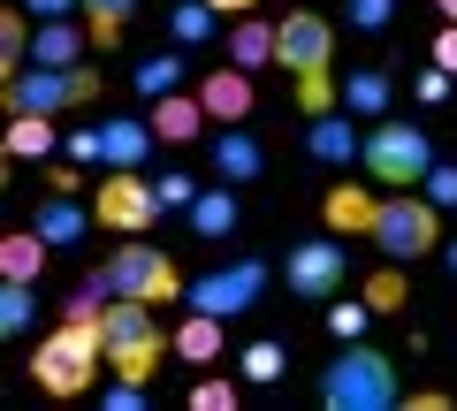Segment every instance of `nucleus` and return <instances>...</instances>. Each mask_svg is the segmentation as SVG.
<instances>
[{
  "mask_svg": "<svg viewBox=\"0 0 457 411\" xmlns=\"http://www.w3.org/2000/svg\"><path fill=\"white\" fill-rule=\"evenodd\" d=\"M275 62L290 69L297 107H305V115L343 107V84H336V23H328L320 8H290V16L275 23Z\"/></svg>",
  "mask_w": 457,
  "mask_h": 411,
  "instance_id": "nucleus-1",
  "label": "nucleus"
},
{
  "mask_svg": "<svg viewBox=\"0 0 457 411\" xmlns=\"http://www.w3.org/2000/svg\"><path fill=\"white\" fill-rule=\"evenodd\" d=\"M320 404L328 411H396L404 404V374H396V358L389 350H374V343H351L328 358V374H320Z\"/></svg>",
  "mask_w": 457,
  "mask_h": 411,
  "instance_id": "nucleus-2",
  "label": "nucleus"
},
{
  "mask_svg": "<svg viewBox=\"0 0 457 411\" xmlns=\"http://www.w3.org/2000/svg\"><path fill=\"white\" fill-rule=\"evenodd\" d=\"M99 366H107V343H99V320H54L46 335L31 343V381L38 396H84L99 381Z\"/></svg>",
  "mask_w": 457,
  "mask_h": 411,
  "instance_id": "nucleus-3",
  "label": "nucleus"
},
{
  "mask_svg": "<svg viewBox=\"0 0 457 411\" xmlns=\"http://www.w3.org/2000/svg\"><path fill=\"white\" fill-rule=\"evenodd\" d=\"M84 290H99V297H137V305H168V297H183V267L168 259L161 244L130 236L122 251H107V259L84 275Z\"/></svg>",
  "mask_w": 457,
  "mask_h": 411,
  "instance_id": "nucleus-4",
  "label": "nucleus"
},
{
  "mask_svg": "<svg viewBox=\"0 0 457 411\" xmlns=\"http://www.w3.org/2000/svg\"><path fill=\"white\" fill-rule=\"evenodd\" d=\"M99 92H107V77L99 69H84V62H69V69H46V62H31V69H16L8 77V115H84V107H99Z\"/></svg>",
  "mask_w": 457,
  "mask_h": 411,
  "instance_id": "nucleus-5",
  "label": "nucleus"
},
{
  "mask_svg": "<svg viewBox=\"0 0 457 411\" xmlns=\"http://www.w3.org/2000/svg\"><path fill=\"white\" fill-rule=\"evenodd\" d=\"M99 343H107V374L122 381H153L168 358V335L161 320H153V305H137V297H107V313H99Z\"/></svg>",
  "mask_w": 457,
  "mask_h": 411,
  "instance_id": "nucleus-6",
  "label": "nucleus"
},
{
  "mask_svg": "<svg viewBox=\"0 0 457 411\" xmlns=\"http://www.w3.org/2000/svg\"><path fill=\"white\" fill-rule=\"evenodd\" d=\"M366 244H374L389 267L427 259V251H442V206H435L427 191H389V198H381V214H374V236H366Z\"/></svg>",
  "mask_w": 457,
  "mask_h": 411,
  "instance_id": "nucleus-7",
  "label": "nucleus"
},
{
  "mask_svg": "<svg viewBox=\"0 0 457 411\" xmlns=\"http://www.w3.org/2000/svg\"><path fill=\"white\" fill-rule=\"evenodd\" d=\"M435 160H442V152H435V137H427V130H411V122H374L359 168L381 183V191H420Z\"/></svg>",
  "mask_w": 457,
  "mask_h": 411,
  "instance_id": "nucleus-8",
  "label": "nucleus"
},
{
  "mask_svg": "<svg viewBox=\"0 0 457 411\" xmlns=\"http://www.w3.org/2000/svg\"><path fill=\"white\" fill-rule=\"evenodd\" d=\"M153 145H161V130H153V122H130V115H107V122H92V130L62 137V152L77 168H145Z\"/></svg>",
  "mask_w": 457,
  "mask_h": 411,
  "instance_id": "nucleus-9",
  "label": "nucleus"
},
{
  "mask_svg": "<svg viewBox=\"0 0 457 411\" xmlns=\"http://www.w3.org/2000/svg\"><path fill=\"white\" fill-rule=\"evenodd\" d=\"M92 214H99V229H114V236H145L168 206H161V183H145L137 168H107V183L92 191Z\"/></svg>",
  "mask_w": 457,
  "mask_h": 411,
  "instance_id": "nucleus-10",
  "label": "nucleus"
},
{
  "mask_svg": "<svg viewBox=\"0 0 457 411\" xmlns=\"http://www.w3.org/2000/svg\"><path fill=\"white\" fill-rule=\"evenodd\" d=\"M267 259H228V267H206L198 282H183V297H191L198 313H221V320H245L252 305L267 297Z\"/></svg>",
  "mask_w": 457,
  "mask_h": 411,
  "instance_id": "nucleus-11",
  "label": "nucleus"
},
{
  "mask_svg": "<svg viewBox=\"0 0 457 411\" xmlns=\"http://www.w3.org/2000/svg\"><path fill=\"white\" fill-rule=\"evenodd\" d=\"M282 282H290V297H312V305H328V297L351 282V251H343V236H305V244H290V259H282Z\"/></svg>",
  "mask_w": 457,
  "mask_h": 411,
  "instance_id": "nucleus-12",
  "label": "nucleus"
},
{
  "mask_svg": "<svg viewBox=\"0 0 457 411\" xmlns=\"http://www.w3.org/2000/svg\"><path fill=\"white\" fill-rule=\"evenodd\" d=\"M351 107H328V115H305V152L320 168H359L366 160V130H351Z\"/></svg>",
  "mask_w": 457,
  "mask_h": 411,
  "instance_id": "nucleus-13",
  "label": "nucleus"
},
{
  "mask_svg": "<svg viewBox=\"0 0 457 411\" xmlns=\"http://www.w3.org/2000/svg\"><path fill=\"white\" fill-rule=\"evenodd\" d=\"M213 176H221V183H237V191L267 176V145L245 130V122H213Z\"/></svg>",
  "mask_w": 457,
  "mask_h": 411,
  "instance_id": "nucleus-14",
  "label": "nucleus"
},
{
  "mask_svg": "<svg viewBox=\"0 0 457 411\" xmlns=\"http://www.w3.org/2000/svg\"><path fill=\"white\" fill-rule=\"evenodd\" d=\"M92 206H77V191H46V198H38V214H31V229L38 236H46V244L54 251H77L84 244V236H92Z\"/></svg>",
  "mask_w": 457,
  "mask_h": 411,
  "instance_id": "nucleus-15",
  "label": "nucleus"
},
{
  "mask_svg": "<svg viewBox=\"0 0 457 411\" xmlns=\"http://www.w3.org/2000/svg\"><path fill=\"white\" fill-rule=\"evenodd\" d=\"M374 214H381V198H374V191H359L351 176H343V183H328L320 221H328L336 236H374Z\"/></svg>",
  "mask_w": 457,
  "mask_h": 411,
  "instance_id": "nucleus-16",
  "label": "nucleus"
},
{
  "mask_svg": "<svg viewBox=\"0 0 457 411\" xmlns=\"http://www.w3.org/2000/svg\"><path fill=\"white\" fill-rule=\"evenodd\" d=\"M198 99H206V115L213 122H245L252 115V69H206V77H198Z\"/></svg>",
  "mask_w": 457,
  "mask_h": 411,
  "instance_id": "nucleus-17",
  "label": "nucleus"
},
{
  "mask_svg": "<svg viewBox=\"0 0 457 411\" xmlns=\"http://www.w3.org/2000/svg\"><path fill=\"white\" fill-rule=\"evenodd\" d=\"M183 221H191L198 244H228V236H237V221H245V206H237V183H221V191H198Z\"/></svg>",
  "mask_w": 457,
  "mask_h": 411,
  "instance_id": "nucleus-18",
  "label": "nucleus"
},
{
  "mask_svg": "<svg viewBox=\"0 0 457 411\" xmlns=\"http://www.w3.org/2000/svg\"><path fill=\"white\" fill-rule=\"evenodd\" d=\"M145 122L161 130V145H191V137L206 130L213 115H206V99H198V92H168V99H153V115H145Z\"/></svg>",
  "mask_w": 457,
  "mask_h": 411,
  "instance_id": "nucleus-19",
  "label": "nucleus"
},
{
  "mask_svg": "<svg viewBox=\"0 0 457 411\" xmlns=\"http://www.w3.org/2000/svg\"><path fill=\"white\" fill-rule=\"evenodd\" d=\"M389 99H396L389 69H351V77H343V107H351L359 122H389Z\"/></svg>",
  "mask_w": 457,
  "mask_h": 411,
  "instance_id": "nucleus-20",
  "label": "nucleus"
},
{
  "mask_svg": "<svg viewBox=\"0 0 457 411\" xmlns=\"http://www.w3.org/2000/svg\"><path fill=\"white\" fill-rule=\"evenodd\" d=\"M46 259H54V244L38 229H16L8 244H0V282H38L46 275Z\"/></svg>",
  "mask_w": 457,
  "mask_h": 411,
  "instance_id": "nucleus-21",
  "label": "nucleus"
},
{
  "mask_svg": "<svg viewBox=\"0 0 457 411\" xmlns=\"http://www.w3.org/2000/svg\"><path fill=\"white\" fill-rule=\"evenodd\" d=\"M221 335H228V320H221V313H198V305H191V320L176 328V358L213 366V358H221Z\"/></svg>",
  "mask_w": 457,
  "mask_h": 411,
  "instance_id": "nucleus-22",
  "label": "nucleus"
},
{
  "mask_svg": "<svg viewBox=\"0 0 457 411\" xmlns=\"http://www.w3.org/2000/svg\"><path fill=\"white\" fill-rule=\"evenodd\" d=\"M228 62L237 69H267L275 62V23L267 16H237L228 23Z\"/></svg>",
  "mask_w": 457,
  "mask_h": 411,
  "instance_id": "nucleus-23",
  "label": "nucleus"
},
{
  "mask_svg": "<svg viewBox=\"0 0 457 411\" xmlns=\"http://www.w3.org/2000/svg\"><path fill=\"white\" fill-rule=\"evenodd\" d=\"M213 31H221V8L213 0H168V38L176 46H206Z\"/></svg>",
  "mask_w": 457,
  "mask_h": 411,
  "instance_id": "nucleus-24",
  "label": "nucleus"
},
{
  "mask_svg": "<svg viewBox=\"0 0 457 411\" xmlns=\"http://www.w3.org/2000/svg\"><path fill=\"white\" fill-rule=\"evenodd\" d=\"M54 145H62L54 115H8V160H46Z\"/></svg>",
  "mask_w": 457,
  "mask_h": 411,
  "instance_id": "nucleus-25",
  "label": "nucleus"
},
{
  "mask_svg": "<svg viewBox=\"0 0 457 411\" xmlns=\"http://www.w3.org/2000/svg\"><path fill=\"white\" fill-rule=\"evenodd\" d=\"M137 8H145V0H84V23H92L99 53H107V46H122V23H130Z\"/></svg>",
  "mask_w": 457,
  "mask_h": 411,
  "instance_id": "nucleus-26",
  "label": "nucleus"
},
{
  "mask_svg": "<svg viewBox=\"0 0 457 411\" xmlns=\"http://www.w3.org/2000/svg\"><path fill=\"white\" fill-rule=\"evenodd\" d=\"M23 16H31L23 0L0 16V69H8V77H16V69H31V23H23Z\"/></svg>",
  "mask_w": 457,
  "mask_h": 411,
  "instance_id": "nucleus-27",
  "label": "nucleus"
},
{
  "mask_svg": "<svg viewBox=\"0 0 457 411\" xmlns=\"http://www.w3.org/2000/svg\"><path fill=\"white\" fill-rule=\"evenodd\" d=\"M38 320V282H8L0 290V335H31Z\"/></svg>",
  "mask_w": 457,
  "mask_h": 411,
  "instance_id": "nucleus-28",
  "label": "nucleus"
},
{
  "mask_svg": "<svg viewBox=\"0 0 457 411\" xmlns=\"http://www.w3.org/2000/svg\"><path fill=\"white\" fill-rule=\"evenodd\" d=\"M237 366H245V381H260V389H267V381L290 374V350H282L275 335H260V343H245V358H237Z\"/></svg>",
  "mask_w": 457,
  "mask_h": 411,
  "instance_id": "nucleus-29",
  "label": "nucleus"
},
{
  "mask_svg": "<svg viewBox=\"0 0 457 411\" xmlns=\"http://www.w3.org/2000/svg\"><path fill=\"white\" fill-rule=\"evenodd\" d=\"M137 92H145V99L183 92V53H153V62H137Z\"/></svg>",
  "mask_w": 457,
  "mask_h": 411,
  "instance_id": "nucleus-30",
  "label": "nucleus"
},
{
  "mask_svg": "<svg viewBox=\"0 0 457 411\" xmlns=\"http://www.w3.org/2000/svg\"><path fill=\"white\" fill-rule=\"evenodd\" d=\"M366 297H336V305H328V335H336V343H351V335H366Z\"/></svg>",
  "mask_w": 457,
  "mask_h": 411,
  "instance_id": "nucleus-31",
  "label": "nucleus"
},
{
  "mask_svg": "<svg viewBox=\"0 0 457 411\" xmlns=\"http://www.w3.org/2000/svg\"><path fill=\"white\" fill-rule=\"evenodd\" d=\"M396 0H351V31H389Z\"/></svg>",
  "mask_w": 457,
  "mask_h": 411,
  "instance_id": "nucleus-32",
  "label": "nucleus"
},
{
  "mask_svg": "<svg viewBox=\"0 0 457 411\" xmlns=\"http://www.w3.org/2000/svg\"><path fill=\"white\" fill-rule=\"evenodd\" d=\"M450 69H420V77H411V99H420V107H442V99H450Z\"/></svg>",
  "mask_w": 457,
  "mask_h": 411,
  "instance_id": "nucleus-33",
  "label": "nucleus"
},
{
  "mask_svg": "<svg viewBox=\"0 0 457 411\" xmlns=\"http://www.w3.org/2000/svg\"><path fill=\"white\" fill-rule=\"evenodd\" d=\"M191 411H237V381H198V389H191Z\"/></svg>",
  "mask_w": 457,
  "mask_h": 411,
  "instance_id": "nucleus-34",
  "label": "nucleus"
},
{
  "mask_svg": "<svg viewBox=\"0 0 457 411\" xmlns=\"http://www.w3.org/2000/svg\"><path fill=\"white\" fill-rule=\"evenodd\" d=\"M427 198H435V206H457V160H435L427 168V183H420Z\"/></svg>",
  "mask_w": 457,
  "mask_h": 411,
  "instance_id": "nucleus-35",
  "label": "nucleus"
},
{
  "mask_svg": "<svg viewBox=\"0 0 457 411\" xmlns=\"http://www.w3.org/2000/svg\"><path fill=\"white\" fill-rule=\"evenodd\" d=\"M191 198H198L191 176H161V206H168V214H191Z\"/></svg>",
  "mask_w": 457,
  "mask_h": 411,
  "instance_id": "nucleus-36",
  "label": "nucleus"
},
{
  "mask_svg": "<svg viewBox=\"0 0 457 411\" xmlns=\"http://www.w3.org/2000/svg\"><path fill=\"white\" fill-rule=\"evenodd\" d=\"M107 411H145V381H122V374H114V389H107Z\"/></svg>",
  "mask_w": 457,
  "mask_h": 411,
  "instance_id": "nucleus-37",
  "label": "nucleus"
},
{
  "mask_svg": "<svg viewBox=\"0 0 457 411\" xmlns=\"http://www.w3.org/2000/svg\"><path fill=\"white\" fill-rule=\"evenodd\" d=\"M435 69H450V77H457V23H442V31H435Z\"/></svg>",
  "mask_w": 457,
  "mask_h": 411,
  "instance_id": "nucleus-38",
  "label": "nucleus"
},
{
  "mask_svg": "<svg viewBox=\"0 0 457 411\" xmlns=\"http://www.w3.org/2000/svg\"><path fill=\"white\" fill-rule=\"evenodd\" d=\"M366 305H404V282H396V275H374V290H366Z\"/></svg>",
  "mask_w": 457,
  "mask_h": 411,
  "instance_id": "nucleus-39",
  "label": "nucleus"
},
{
  "mask_svg": "<svg viewBox=\"0 0 457 411\" xmlns=\"http://www.w3.org/2000/svg\"><path fill=\"white\" fill-rule=\"evenodd\" d=\"M31 16H69V8H84V0H23Z\"/></svg>",
  "mask_w": 457,
  "mask_h": 411,
  "instance_id": "nucleus-40",
  "label": "nucleus"
},
{
  "mask_svg": "<svg viewBox=\"0 0 457 411\" xmlns=\"http://www.w3.org/2000/svg\"><path fill=\"white\" fill-rule=\"evenodd\" d=\"M213 8H221V16H252V8H260V0H213Z\"/></svg>",
  "mask_w": 457,
  "mask_h": 411,
  "instance_id": "nucleus-41",
  "label": "nucleus"
},
{
  "mask_svg": "<svg viewBox=\"0 0 457 411\" xmlns=\"http://www.w3.org/2000/svg\"><path fill=\"white\" fill-rule=\"evenodd\" d=\"M435 8H442V23H457V0H435Z\"/></svg>",
  "mask_w": 457,
  "mask_h": 411,
  "instance_id": "nucleus-42",
  "label": "nucleus"
},
{
  "mask_svg": "<svg viewBox=\"0 0 457 411\" xmlns=\"http://www.w3.org/2000/svg\"><path fill=\"white\" fill-rule=\"evenodd\" d=\"M442 267H450V275H457V244H442Z\"/></svg>",
  "mask_w": 457,
  "mask_h": 411,
  "instance_id": "nucleus-43",
  "label": "nucleus"
}]
</instances>
